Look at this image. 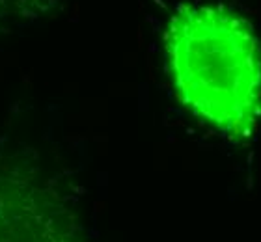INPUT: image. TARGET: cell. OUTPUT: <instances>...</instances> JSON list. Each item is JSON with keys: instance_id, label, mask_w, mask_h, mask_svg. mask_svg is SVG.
I'll return each mask as SVG.
<instances>
[{"instance_id": "1", "label": "cell", "mask_w": 261, "mask_h": 242, "mask_svg": "<svg viewBox=\"0 0 261 242\" xmlns=\"http://www.w3.org/2000/svg\"><path fill=\"white\" fill-rule=\"evenodd\" d=\"M166 54L181 101L226 135H248L261 106L257 41L245 22L209 6H181Z\"/></svg>"}, {"instance_id": "2", "label": "cell", "mask_w": 261, "mask_h": 242, "mask_svg": "<svg viewBox=\"0 0 261 242\" xmlns=\"http://www.w3.org/2000/svg\"><path fill=\"white\" fill-rule=\"evenodd\" d=\"M15 189L11 181H0V242H45L36 226V190Z\"/></svg>"}, {"instance_id": "3", "label": "cell", "mask_w": 261, "mask_h": 242, "mask_svg": "<svg viewBox=\"0 0 261 242\" xmlns=\"http://www.w3.org/2000/svg\"><path fill=\"white\" fill-rule=\"evenodd\" d=\"M38 0H0V22L10 21L13 15L30 17Z\"/></svg>"}]
</instances>
